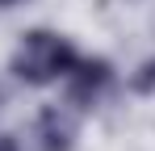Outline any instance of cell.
Segmentation results:
<instances>
[{"label": "cell", "instance_id": "cell-6", "mask_svg": "<svg viewBox=\"0 0 155 151\" xmlns=\"http://www.w3.org/2000/svg\"><path fill=\"white\" fill-rule=\"evenodd\" d=\"M17 4H25V0H0V8H17Z\"/></svg>", "mask_w": 155, "mask_h": 151}, {"label": "cell", "instance_id": "cell-1", "mask_svg": "<svg viewBox=\"0 0 155 151\" xmlns=\"http://www.w3.org/2000/svg\"><path fill=\"white\" fill-rule=\"evenodd\" d=\"M80 55L84 50L67 34H59L51 25H34V29H25L17 38V46L8 55V76L21 88H51L76 67Z\"/></svg>", "mask_w": 155, "mask_h": 151}, {"label": "cell", "instance_id": "cell-3", "mask_svg": "<svg viewBox=\"0 0 155 151\" xmlns=\"http://www.w3.org/2000/svg\"><path fill=\"white\" fill-rule=\"evenodd\" d=\"M29 151H76L80 143V113L63 101H46L38 105V113L29 118L25 130Z\"/></svg>", "mask_w": 155, "mask_h": 151}, {"label": "cell", "instance_id": "cell-2", "mask_svg": "<svg viewBox=\"0 0 155 151\" xmlns=\"http://www.w3.org/2000/svg\"><path fill=\"white\" fill-rule=\"evenodd\" d=\"M63 84V105H71L80 118H88V113H97L105 101L113 97L117 88H122V76L113 67V59H105V55H80L76 67L59 80Z\"/></svg>", "mask_w": 155, "mask_h": 151}, {"label": "cell", "instance_id": "cell-4", "mask_svg": "<svg viewBox=\"0 0 155 151\" xmlns=\"http://www.w3.org/2000/svg\"><path fill=\"white\" fill-rule=\"evenodd\" d=\"M126 92H130V97H138V101H151V97H155V55H147L143 63L130 67Z\"/></svg>", "mask_w": 155, "mask_h": 151}, {"label": "cell", "instance_id": "cell-7", "mask_svg": "<svg viewBox=\"0 0 155 151\" xmlns=\"http://www.w3.org/2000/svg\"><path fill=\"white\" fill-rule=\"evenodd\" d=\"M0 105H4V84H0Z\"/></svg>", "mask_w": 155, "mask_h": 151}, {"label": "cell", "instance_id": "cell-5", "mask_svg": "<svg viewBox=\"0 0 155 151\" xmlns=\"http://www.w3.org/2000/svg\"><path fill=\"white\" fill-rule=\"evenodd\" d=\"M0 151H21V139L8 134V130H0Z\"/></svg>", "mask_w": 155, "mask_h": 151}]
</instances>
